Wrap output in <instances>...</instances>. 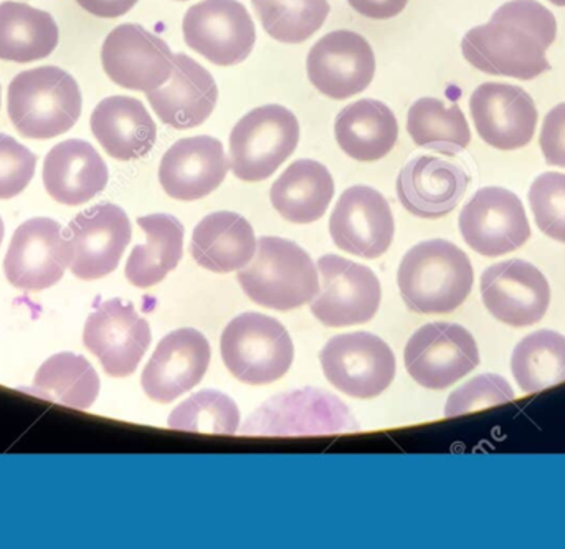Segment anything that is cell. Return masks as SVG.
Listing matches in <instances>:
<instances>
[{"mask_svg": "<svg viewBox=\"0 0 565 549\" xmlns=\"http://www.w3.org/2000/svg\"><path fill=\"white\" fill-rule=\"evenodd\" d=\"M405 368L427 389H447L480 365L473 335L455 323H430L412 335L405 348Z\"/></svg>", "mask_w": 565, "mask_h": 549, "instance_id": "cell-9", "label": "cell"}, {"mask_svg": "<svg viewBox=\"0 0 565 549\" xmlns=\"http://www.w3.org/2000/svg\"><path fill=\"white\" fill-rule=\"evenodd\" d=\"M530 204L537 228L547 237L565 244V175H541L531 186Z\"/></svg>", "mask_w": 565, "mask_h": 549, "instance_id": "cell-37", "label": "cell"}, {"mask_svg": "<svg viewBox=\"0 0 565 549\" xmlns=\"http://www.w3.org/2000/svg\"><path fill=\"white\" fill-rule=\"evenodd\" d=\"M299 123L281 105L252 109L231 133V166L242 181H265L295 152Z\"/></svg>", "mask_w": 565, "mask_h": 549, "instance_id": "cell-7", "label": "cell"}, {"mask_svg": "<svg viewBox=\"0 0 565 549\" xmlns=\"http://www.w3.org/2000/svg\"><path fill=\"white\" fill-rule=\"evenodd\" d=\"M513 399L514 391L507 379L498 374L478 376L451 392L445 408V415L457 418V415L470 414L493 405L507 404Z\"/></svg>", "mask_w": 565, "mask_h": 549, "instance_id": "cell-38", "label": "cell"}, {"mask_svg": "<svg viewBox=\"0 0 565 549\" xmlns=\"http://www.w3.org/2000/svg\"><path fill=\"white\" fill-rule=\"evenodd\" d=\"M271 204L292 224H311L328 211L334 181L324 165L299 159L271 186Z\"/></svg>", "mask_w": 565, "mask_h": 549, "instance_id": "cell-29", "label": "cell"}, {"mask_svg": "<svg viewBox=\"0 0 565 549\" xmlns=\"http://www.w3.org/2000/svg\"><path fill=\"white\" fill-rule=\"evenodd\" d=\"M248 298L265 308H299L319 293L318 268L295 242L262 237L254 262L237 275Z\"/></svg>", "mask_w": 565, "mask_h": 549, "instance_id": "cell-4", "label": "cell"}, {"mask_svg": "<svg viewBox=\"0 0 565 549\" xmlns=\"http://www.w3.org/2000/svg\"><path fill=\"white\" fill-rule=\"evenodd\" d=\"M92 131L118 161L145 158L154 148L158 128L146 106L131 96H109L92 115Z\"/></svg>", "mask_w": 565, "mask_h": 549, "instance_id": "cell-26", "label": "cell"}, {"mask_svg": "<svg viewBox=\"0 0 565 549\" xmlns=\"http://www.w3.org/2000/svg\"><path fill=\"white\" fill-rule=\"evenodd\" d=\"M470 184V176L455 162L418 156L407 162L397 179V196L411 214L440 219L455 211Z\"/></svg>", "mask_w": 565, "mask_h": 549, "instance_id": "cell-23", "label": "cell"}, {"mask_svg": "<svg viewBox=\"0 0 565 549\" xmlns=\"http://www.w3.org/2000/svg\"><path fill=\"white\" fill-rule=\"evenodd\" d=\"M3 232H6V229H3V221L0 219V244H2Z\"/></svg>", "mask_w": 565, "mask_h": 549, "instance_id": "cell-43", "label": "cell"}, {"mask_svg": "<svg viewBox=\"0 0 565 549\" xmlns=\"http://www.w3.org/2000/svg\"><path fill=\"white\" fill-rule=\"evenodd\" d=\"M68 232L49 218L23 222L10 242L3 261L7 279L17 288L45 289L60 282L72 265Z\"/></svg>", "mask_w": 565, "mask_h": 549, "instance_id": "cell-11", "label": "cell"}, {"mask_svg": "<svg viewBox=\"0 0 565 549\" xmlns=\"http://www.w3.org/2000/svg\"><path fill=\"white\" fill-rule=\"evenodd\" d=\"M470 109L478 135L501 151L524 148L536 131V105L520 86L483 83L471 95Z\"/></svg>", "mask_w": 565, "mask_h": 549, "instance_id": "cell-21", "label": "cell"}, {"mask_svg": "<svg viewBox=\"0 0 565 549\" xmlns=\"http://www.w3.org/2000/svg\"><path fill=\"white\" fill-rule=\"evenodd\" d=\"M43 184L60 204H85L105 191L108 166L89 142L68 139L46 155Z\"/></svg>", "mask_w": 565, "mask_h": 549, "instance_id": "cell-25", "label": "cell"}, {"mask_svg": "<svg viewBox=\"0 0 565 549\" xmlns=\"http://www.w3.org/2000/svg\"><path fill=\"white\" fill-rule=\"evenodd\" d=\"M83 342L99 359L106 374L126 378L138 369L151 345V328L131 303H102L86 319Z\"/></svg>", "mask_w": 565, "mask_h": 549, "instance_id": "cell-15", "label": "cell"}, {"mask_svg": "<svg viewBox=\"0 0 565 549\" xmlns=\"http://www.w3.org/2000/svg\"><path fill=\"white\" fill-rule=\"evenodd\" d=\"M211 345L198 329L182 328L161 339L142 371L141 384L152 401L168 404L204 379Z\"/></svg>", "mask_w": 565, "mask_h": 549, "instance_id": "cell-20", "label": "cell"}, {"mask_svg": "<svg viewBox=\"0 0 565 549\" xmlns=\"http://www.w3.org/2000/svg\"><path fill=\"white\" fill-rule=\"evenodd\" d=\"M221 348L231 374L250 386L278 381L295 359V346L285 326L260 313H244L232 319L222 335Z\"/></svg>", "mask_w": 565, "mask_h": 549, "instance_id": "cell-5", "label": "cell"}, {"mask_svg": "<svg viewBox=\"0 0 565 549\" xmlns=\"http://www.w3.org/2000/svg\"><path fill=\"white\" fill-rule=\"evenodd\" d=\"M106 75L122 88L154 92L171 78V46L145 27L122 23L106 36L102 49Z\"/></svg>", "mask_w": 565, "mask_h": 549, "instance_id": "cell-14", "label": "cell"}, {"mask_svg": "<svg viewBox=\"0 0 565 549\" xmlns=\"http://www.w3.org/2000/svg\"><path fill=\"white\" fill-rule=\"evenodd\" d=\"M82 9L99 19H118L128 13L139 0H76Z\"/></svg>", "mask_w": 565, "mask_h": 549, "instance_id": "cell-42", "label": "cell"}, {"mask_svg": "<svg viewBox=\"0 0 565 549\" xmlns=\"http://www.w3.org/2000/svg\"><path fill=\"white\" fill-rule=\"evenodd\" d=\"M241 425V412L231 395L201 391L172 411L169 427L182 432L234 435Z\"/></svg>", "mask_w": 565, "mask_h": 549, "instance_id": "cell-36", "label": "cell"}, {"mask_svg": "<svg viewBox=\"0 0 565 549\" xmlns=\"http://www.w3.org/2000/svg\"><path fill=\"white\" fill-rule=\"evenodd\" d=\"M556 33V17L543 3L511 0L493 13L490 22L463 36L461 52L481 72L534 80L551 70L546 50Z\"/></svg>", "mask_w": 565, "mask_h": 549, "instance_id": "cell-1", "label": "cell"}, {"mask_svg": "<svg viewBox=\"0 0 565 549\" xmlns=\"http://www.w3.org/2000/svg\"><path fill=\"white\" fill-rule=\"evenodd\" d=\"M481 296L488 312L504 325H536L547 313L551 286L540 268L524 261L493 265L481 275Z\"/></svg>", "mask_w": 565, "mask_h": 549, "instance_id": "cell-19", "label": "cell"}, {"mask_svg": "<svg viewBox=\"0 0 565 549\" xmlns=\"http://www.w3.org/2000/svg\"><path fill=\"white\" fill-rule=\"evenodd\" d=\"M465 242L484 257H500L523 247L531 237L523 202L503 188L480 189L460 215Z\"/></svg>", "mask_w": 565, "mask_h": 549, "instance_id": "cell-13", "label": "cell"}, {"mask_svg": "<svg viewBox=\"0 0 565 549\" xmlns=\"http://www.w3.org/2000/svg\"><path fill=\"white\" fill-rule=\"evenodd\" d=\"M349 6L372 20H388L404 12L408 0H348Z\"/></svg>", "mask_w": 565, "mask_h": 549, "instance_id": "cell-41", "label": "cell"}, {"mask_svg": "<svg viewBox=\"0 0 565 549\" xmlns=\"http://www.w3.org/2000/svg\"><path fill=\"white\" fill-rule=\"evenodd\" d=\"M58 25L29 3H0V60L29 63L46 59L58 45Z\"/></svg>", "mask_w": 565, "mask_h": 549, "instance_id": "cell-31", "label": "cell"}, {"mask_svg": "<svg viewBox=\"0 0 565 549\" xmlns=\"http://www.w3.org/2000/svg\"><path fill=\"white\" fill-rule=\"evenodd\" d=\"M332 241L341 251L364 258L384 255L394 241V215L384 196L367 186L342 192L329 221Z\"/></svg>", "mask_w": 565, "mask_h": 549, "instance_id": "cell-18", "label": "cell"}, {"mask_svg": "<svg viewBox=\"0 0 565 549\" xmlns=\"http://www.w3.org/2000/svg\"><path fill=\"white\" fill-rule=\"evenodd\" d=\"M82 92L72 75L58 66L19 73L9 85L7 109L23 138L52 139L65 135L82 115Z\"/></svg>", "mask_w": 565, "mask_h": 549, "instance_id": "cell-3", "label": "cell"}, {"mask_svg": "<svg viewBox=\"0 0 565 549\" xmlns=\"http://www.w3.org/2000/svg\"><path fill=\"white\" fill-rule=\"evenodd\" d=\"M73 247L72 272L82 279H98L118 268L131 242V222L118 205H93L68 225Z\"/></svg>", "mask_w": 565, "mask_h": 549, "instance_id": "cell-17", "label": "cell"}, {"mask_svg": "<svg viewBox=\"0 0 565 549\" xmlns=\"http://www.w3.org/2000/svg\"><path fill=\"white\" fill-rule=\"evenodd\" d=\"M56 404L73 409L92 408L99 394V378L85 356L60 352L43 362L36 371L35 381L26 389Z\"/></svg>", "mask_w": 565, "mask_h": 549, "instance_id": "cell-32", "label": "cell"}, {"mask_svg": "<svg viewBox=\"0 0 565 549\" xmlns=\"http://www.w3.org/2000/svg\"><path fill=\"white\" fill-rule=\"evenodd\" d=\"M262 25L271 39L302 43L328 19V0H252Z\"/></svg>", "mask_w": 565, "mask_h": 549, "instance_id": "cell-35", "label": "cell"}, {"mask_svg": "<svg viewBox=\"0 0 565 549\" xmlns=\"http://www.w3.org/2000/svg\"><path fill=\"white\" fill-rule=\"evenodd\" d=\"M407 131L415 145L447 156L460 155L471 141L470 126L460 106L447 108L430 96L417 99L408 109Z\"/></svg>", "mask_w": 565, "mask_h": 549, "instance_id": "cell-33", "label": "cell"}, {"mask_svg": "<svg viewBox=\"0 0 565 549\" xmlns=\"http://www.w3.org/2000/svg\"><path fill=\"white\" fill-rule=\"evenodd\" d=\"M181 2H184V0H181Z\"/></svg>", "mask_w": 565, "mask_h": 549, "instance_id": "cell-45", "label": "cell"}, {"mask_svg": "<svg viewBox=\"0 0 565 549\" xmlns=\"http://www.w3.org/2000/svg\"><path fill=\"white\" fill-rule=\"evenodd\" d=\"M228 169L231 161L218 139L192 136L168 149L159 168V181L172 199L199 201L224 182Z\"/></svg>", "mask_w": 565, "mask_h": 549, "instance_id": "cell-22", "label": "cell"}, {"mask_svg": "<svg viewBox=\"0 0 565 549\" xmlns=\"http://www.w3.org/2000/svg\"><path fill=\"white\" fill-rule=\"evenodd\" d=\"M547 165L565 169V103L547 113L540 138Z\"/></svg>", "mask_w": 565, "mask_h": 549, "instance_id": "cell-40", "label": "cell"}, {"mask_svg": "<svg viewBox=\"0 0 565 549\" xmlns=\"http://www.w3.org/2000/svg\"><path fill=\"white\" fill-rule=\"evenodd\" d=\"M36 158L12 136L0 133V199L19 196L35 175Z\"/></svg>", "mask_w": 565, "mask_h": 549, "instance_id": "cell-39", "label": "cell"}, {"mask_svg": "<svg viewBox=\"0 0 565 549\" xmlns=\"http://www.w3.org/2000/svg\"><path fill=\"white\" fill-rule=\"evenodd\" d=\"M217 98L214 76L185 53L174 55L172 78L162 88L148 93L159 119L175 129L201 126L214 112Z\"/></svg>", "mask_w": 565, "mask_h": 549, "instance_id": "cell-24", "label": "cell"}, {"mask_svg": "<svg viewBox=\"0 0 565 549\" xmlns=\"http://www.w3.org/2000/svg\"><path fill=\"white\" fill-rule=\"evenodd\" d=\"M306 66L316 89L329 98L345 99L369 88L375 75V55L364 36L334 30L312 45Z\"/></svg>", "mask_w": 565, "mask_h": 549, "instance_id": "cell-16", "label": "cell"}, {"mask_svg": "<svg viewBox=\"0 0 565 549\" xmlns=\"http://www.w3.org/2000/svg\"><path fill=\"white\" fill-rule=\"evenodd\" d=\"M191 252L202 268L215 274H231L247 267L257 252V239L244 215L214 212L194 229Z\"/></svg>", "mask_w": 565, "mask_h": 549, "instance_id": "cell-27", "label": "cell"}, {"mask_svg": "<svg viewBox=\"0 0 565 549\" xmlns=\"http://www.w3.org/2000/svg\"><path fill=\"white\" fill-rule=\"evenodd\" d=\"M554 6L565 7V0H550Z\"/></svg>", "mask_w": 565, "mask_h": 549, "instance_id": "cell-44", "label": "cell"}, {"mask_svg": "<svg viewBox=\"0 0 565 549\" xmlns=\"http://www.w3.org/2000/svg\"><path fill=\"white\" fill-rule=\"evenodd\" d=\"M358 422L345 404L315 388L275 395L262 404L242 427L244 435L302 437L355 431Z\"/></svg>", "mask_w": 565, "mask_h": 549, "instance_id": "cell-6", "label": "cell"}, {"mask_svg": "<svg viewBox=\"0 0 565 549\" xmlns=\"http://www.w3.org/2000/svg\"><path fill=\"white\" fill-rule=\"evenodd\" d=\"M470 258L451 242L427 241L405 254L397 282L412 312L445 315L463 305L473 288Z\"/></svg>", "mask_w": 565, "mask_h": 549, "instance_id": "cell-2", "label": "cell"}, {"mask_svg": "<svg viewBox=\"0 0 565 549\" xmlns=\"http://www.w3.org/2000/svg\"><path fill=\"white\" fill-rule=\"evenodd\" d=\"M322 289L311 303V312L322 325L331 328L371 321L381 305L382 289L371 268L339 255H324L318 261Z\"/></svg>", "mask_w": 565, "mask_h": 549, "instance_id": "cell-12", "label": "cell"}, {"mask_svg": "<svg viewBox=\"0 0 565 549\" xmlns=\"http://www.w3.org/2000/svg\"><path fill=\"white\" fill-rule=\"evenodd\" d=\"M339 148L359 162H374L394 149L397 118L385 103L365 98L339 112L334 123Z\"/></svg>", "mask_w": 565, "mask_h": 549, "instance_id": "cell-28", "label": "cell"}, {"mask_svg": "<svg viewBox=\"0 0 565 549\" xmlns=\"http://www.w3.org/2000/svg\"><path fill=\"white\" fill-rule=\"evenodd\" d=\"M138 225L146 234V244L132 249L126 278L138 288H149L178 268L184 252V225L169 214L145 215Z\"/></svg>", "mask_w": 565, "mask_h": 549, "instance_id": "cell-30", "label": "cell"}, {"mask_svg": "<svg viewBox=\"0 0 565 549\" xmlns=\"http://www.w3.org/2000/svg\"><path fill=\"white\" fill-rule=\"evenodd\" d=\"M511 369L524 392H537L565 381V336L551 329L531 332L514 348Z\"/></svg>", "mask_w": 565, "mask_h": 549, "instance_id": "cell-34", "label": "cell"}, {"mask_svg": "<svg viewBox=\"0 0 565 549\" xmlns=\"http://www.w3.org/2000/svg\"><path fill=\"white\" fill-rule=\"evenodd\" d=\"M319 359L328 381L351 398H377L395 378L394 352L371 332L334 336Z\"/></svg>", "mask_w": 565, "mask_h": 549, "instance_id": "cell-8", "label": "cell"}, {"mask_svg": "<svg viewBox=\"0 0 565 549\" xmlns=\"http://www.w3.org/2000/svg\"><path fill=\"white\" fill-rule=\"evenodd\" d=\"M184 40L192 50L218 66L238 65L257 43L247 7L238 0H204L185 12Z\"/></svg>", "mask_w": 565, "mask_h": 549, "instance_id": "cell-10", "label": "cell"}]
</instances>
